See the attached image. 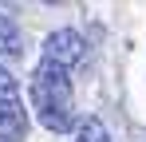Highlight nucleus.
<instances>
[{
  "label": "nucleus",
  "instance_id": "nucleus-2",
  "mask_svg": "<svg viewBox=\"0 0 146 142\" xmlns=\"http://www.w3.org/2000/svg\"><path fill=\"white\" fill-rule=\"evenodd\" d=\"M28 138V111L20 99V83L8 67H0V142Z\"/></svg>",
  "mask_w": 146,
  "mask_h": 142
},
{
  "label": "nucleus",
  "instance_id": "nucleus-5",
  "mask_svg": "<svg viewBox=\"0 0 146 142\" xmlns=\"http://www.w3.org/2000/svg\"><path fill=\"white\" fill-rule=\"evenodd\" d=\"M75 142H111V138H107V130L99 126L95 118H87V122L79 126V134H75Z\"/></svg>",
  "mask_w": 146,
  "mask_h": 142
},
{
  "label": "nucleus",
  "instance_id": "nucleus-3",
  "mask_svg": "<svg viewBox=\"0 0 146 142\" xmlns=\"http://www.w3.org/2000/svg\"><path fill=\"white\" fill-rule=\"evenodd\" d=\"M83 59V36L71 32V28H59L44 40V63H55V67L71 71L75 63Z\"/></svg>",
  "mask_w": 146,
  "mask_h": 142
},
{
  "label": "nucleus",
  "instance_id": "nucleus-4",
  "mask_svg": "<svg viewBox=\"0 0 146 142\" xmlns=\"http://www.w3.org/2000/svg\"><path fill=\"white\" fill-rule=\"evenodd\" d=\"M24 51V36L12 16H0V55H20Z\"/></svg>",
  "mask_w": 146,
  "mask_h": 142
},
{
  "label": "nucleus",
  "instance_id": "nucleus-1",
  "mask_svg": "<svg viewBox=\"0 0 146 142\" xmlns=\"http://www.w3.org/2000/svg\"><path fill=\"white\" fill-rule=\"evenodd\" d=\"M71 71L55 67V63H36L32 71V107L40 126H48L55 134H67L71 130Z\"/></svg>",
  "mask_w": 146,
  "mask_h": 142
}]
</instances>
